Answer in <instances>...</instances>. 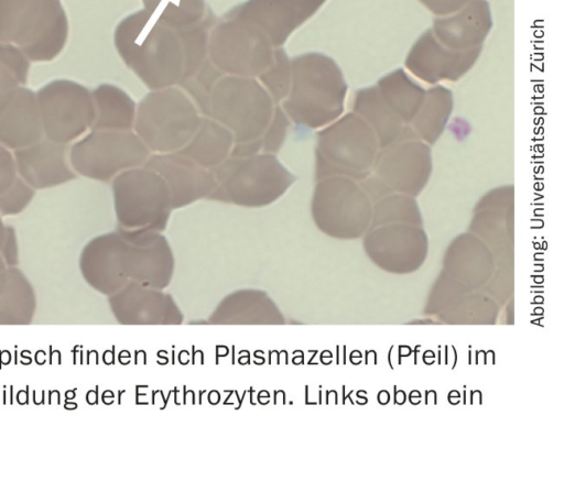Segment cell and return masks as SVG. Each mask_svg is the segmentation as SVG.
I'll return each instance as SVG.
<instances>
[{
  "instance_id": "9c48e42d",
  "label": "cell",
  "mask_w": 564,
  "mask_h": 481,
  "mask_svg": "<svg viewBox=\"0 0 564 481\" xmlns=\"http://www.w3.org/2000/svg\"><path fill=\"white\" fill-rule=\"evenodd\" d=\"M43 136L36 95L24 86L19 87L0 111V144L15 151Z\"/></svg>"
},
{
  "instance_id": "6da1fadb",
  "label": "cell",
  "mask_w": 564,
  "mask_h": 481,
  "mask_svg": "<svg viewBox=\"0 0 564 481\" xmlns=\"http://www.w3.org/2000/svg\"><path fill=\"white\" fill-rule=\"evenodd\" d=\"M84 265L91 285L111 294L130 282L165 288L173 274L174 258L160 232L118 229L87 244Z\"/></svg>"
},
{
  "instance_id": "5b68a950",
  "label": "cell",
  "mask_w": 564,
  "mask_h": 481,
  "mask_svg": "<svg viewBox=\"0 0 564 481\" xmlns=\"http://www.w3.org/2000/svg\"><path fill=\"white\" fill-rule=\"evenodd\" d=\"M150 150L135 134L121 130H93L69 151V162L78 174L109 182L119 173L145 164Z\"/></svg>"
},
{
  "instance_id": "30bf717a",
  "label": "cell",
  "mask_w": 564,
  "mask_h": 481,
  "mask_svg": "<svg viewBox=\"0 0 564 481\" xmlns=\"http://www.w3.org/2000/svg\"><path fill=\"white\" fill-rule=\"evenodd\" d=\"M110 300L118 314L143 323H173L171 318H182L171 295L135 282L124 285Z\"/></svg>"
},
{
  "instance_id": "277c9868",
  "label": "cell",
  "mask_w": 564,
  "mask_h": 481,
  "mask_svg": "<svg viewBox=\"0 0 564 481\" xmlns=\"http://www.w3.org/2000/svg\"><path fill=\"white\" fill-rule=\"evenodd\" d=\"M112 193L118 229H165L172 209L170 190L155 171L141 166L119 173L112 178Z\"/></svg>"
},
{
  "instance_id": "4fadbf2b",
  "label": "cell",
  "mask_w": 564,
  "mask_h": 481,
  "mask_svg": "<svg viewBox=\"0 0 564 481\" xmlns=\"http://www.w3.org/2000/svg\"><path fill=\"white\" fill-rule=\"evenodd\" d=\"M33 196L34 189L18 176L13 154L0 144V214H20Z\"/></svg>"
},
{
  "instance_id": "7c38bea8",
  "label": "cell",
  "mask_w": 564,
  "mask_h": 481,
  "mask_svg": "<svg viewBox=\"0 0 564 481\" xmlns=\"http://www.w3.org/2000/svg\"><path fill=\"white\" fill-rule=\"evenodd\" d=\"M234 144L235 139L229 131L218 125L207 124L200 131L195 132L177 153L207 170H213L230 155Z\"/></svg>"
},
{
  "instance_id": "5bb4252c",
  "label": "cell",
  "mask_w": 564,
  "mask_h": 481,
  "mask_svg": "<svg viewBox=\"0 0 564 481\" xmlns=\"http://www.w3.org/2000/svg\"><path fill=\"white\" fill-rule=\"evenodd\" d=\"M93 98L96 100L97 114L93 130H127L131 127V110L122 95L111 86H99Z\"/></svg>"
},
{
  "instance_id": "8992f818",
  "label": "cell",
  "mask_w": 564,
  "mask_h": 481,
  "mask_svg": "<svg viewBox=\"0 0 564 481\" xmlns=\"http://www.w3.org/2000/svg\"><path fill=\"white\" fill-rule=\"evenodd\" d=\"M44 135L67 144L91 128L95 109L89 91L82 85L56 79L36 94Z\"/></svg>"
},
{
  "instance_id": "8fae6325",
  "label": "cell",
  "mask_w": 564,
  "mask_h": 481,
  "mask_svg": "<svg viewBox=\"0 0 564 481\" xmlns=\"http://www.w3.org/2000/svg\"><path fill=\"white\" fill-rule=\"evenodd\" d=\"M212 318L221 319V321L253 323V319L261 318H282L280 311L271 298L259 289H240L226 296Z\"/></svg>"
},
{
  "instance_id": "52a82bcc",
  "label": "cell",
  "mask_w": 564,
  "mask_h": 481,
  "mask_svg": "<svg viewBox=\"0 0 564 481\" xmlns=\"http://www.w3.org/2000/svg\"><path fill=\"white\" fill-rule=\"evenodd\" d=\"M143 166L155 171L165 181L172 209L207 198L216 186L212 170L198 165L177 152L154 153L149 156Z\"/></svg>"
},
{
  "instance_id": "ba28073f",
  "label": "cell",
  "mask_w": 564,
  "mask_h": 481,
  "mask_svg": "<svg viewBox=\"0 0 564 481\" xmlns=\"http://www.w3.org/2000/svg\"><path fill=\"white\" fill-rule=\"evenodd\" d=\"M67 144L46 138L14 151L19 176L33 189L57 186L77 177L67 160Z\"/></svg>"
},
{
  "instance_id": "2e32d148",
  "label": "cell",
  "mask_w": 564,
  "mask_h": 481,
  "mask_svg": "<svg viewBox=\"0 0 564 481\" xmlns=\"http://www.w3.org/2000/svg\"><path fill=\"white\" fill-rule=\"evenodd\" d=\"M0 250L10 264L17 262V248L14 230L11 226H4L0 219Z\"/></svg>"
},
{
  "instance_id": "9a60e30c",
  "label": "cell",
  "mask_w": 564,
  "mask_h": 481,
  "mask_svg": "<svg viewBox=\"0 0 564 481\" xmlns=\"http://www.w3.org/2000/svg\"><path fill=\"white\" fill-rule=\"evenodd\" d=\"M30 61L15 46L0 42V111L13 92L26 84Z\"/></svg>"
},
{
  "instance_id": "7a4b0ae2",
  "label": "cell",
  "mask_w": 564,
  "mask_h": 481,
  "mask_svg": "<svg viewBox=\"0 0 564 481\" xmlns=\"http://www.w3.org/2000/svg\"><path fill=\"white\" fill-rule=\"evenodd\" d=\"M68 21L61 0H0V42L31 62H50L64 48Z\"/></svg>"
},
{
  "instance_id": "3957f363",
  "label": "cell",
  "mask_w": 564,
  "mask_h": 481,
  "mask_svg": "<svg viewBox=\"0 0 564 481\" xmlns=\"http://www.w3.org/2000/svg\"><path fill=\"white\" fill-rule=\"evenodd\" d=\"M212 172L216 186L206 199L251 208L272 204L295 181L271 153L228 156Z\"/></svg>"
}]
</instances>
